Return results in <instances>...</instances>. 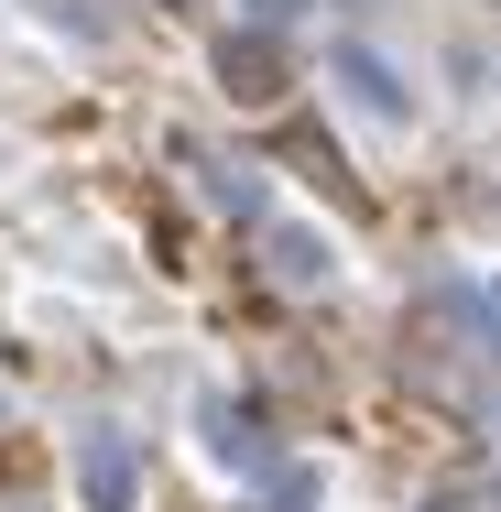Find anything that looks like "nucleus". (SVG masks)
<instances>
[{
  "label": "nucleus",
  "instance_id": "f257e3e1",
  "mask_svg": "<svg viewBox=\"0 0 501 512\" xmlns=\"http://www.w3.org/2000/svg\"><path fill=\"white\" fill-rule=\"evenodd\" d=\"M131 480H142V469H131L120 436H88V447H77V491H88L99 512H131Z\"/></svg>",
  "mask_w": 501,
  "mask_h": 512
},
{
  "label": "nucleus",
  "instance_id": "f03ea898",
  "mask_svg": "<svg viewBox=\"0 0 501 512\" xmlns=\"http://www.w3.org/2000/svg\"><path fill=\"white\" fill-rule=\"evenodd\" d=\"M316 273H327V251H316L305 229H284V284H316Z\"/></svg>",
  "mask_w": 501,
  "mask_h": 512
},
{
  "label": "nucleus",
  "instance_id": "7ed1b4c3",
  "mask_svg": "<svg viewBox=\"0 0 501 512\" xmlns=\"http://www.w3.org/2000/svg\"><path fill=\"white\" fill-rule=\"evenodd\" d=\"M251 11H262V22H284V11H305V0H251Z\"/></svg>",
  "mask_w": 501,
  "mask_h": 512
},
{
  "label": "nucleus",
  "instance_id": "20e7f679",
  "mask_svg": "<svg viewBox=\"0 0 501 512\" xmlns=\"http://www.w3.org/2000/svg\"><path fill=\"white\" fill-rule=\"evenodd\" d=\"M480 306H491V316H501V295H480Z\"/></svg>",
  "mask_w": 501,
  "mask_h": 512
}]
</instances>
